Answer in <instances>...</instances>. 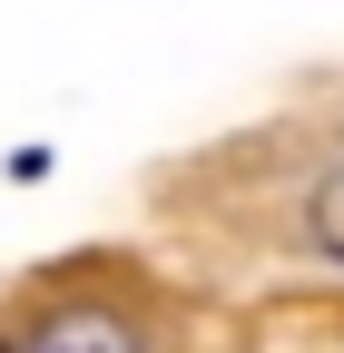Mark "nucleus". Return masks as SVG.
<instances>
[{
	"instance_id": "obj_1",
	"label": "nucleus",
	"mask_w": 344,
	"mask_h": 353,
	"mask_svg": "<svg viewBox=\"0 0 344 353\" xmlns=\"http://www.w3.org/2000/svg\"><path fill=\"white\" fill-rule=\"evenodd\" d=\"M20 353H148V334L99 294H59L20 324Z\"/></svg>"
},
{
	"instance_id": "obj_2",
	"label": "nucleus",
	"mask_w": 344,
	"mask_h": 353,
	"mask_svg": "<svg viewBox=\"0 0 344 353\" xmlns=\"http://www.w3.org/2000/svg\"><path fill=\"white\" fill-rule=\"evenodd\" d=\"M305 226H315V245L344 265V176H325V187H315V206H305Z\"/></svg>"
},
{
	"instance_id": "obj_3",
	"label": "nucleus",
	"mask_w": 344,
	"mask_h": 353,
	"mask_svg": "<svg viewBox=\"0 0 344 353\" xmlns=\"http://www.w3.org/2000/svg\"><path fill=\"white\" fill-rule=\"evenodd\" d=\"M0 353H20V343H0Z\"/></svg>"
}]
</instances>
